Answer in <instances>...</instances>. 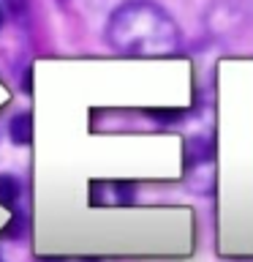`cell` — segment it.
I'll list each match as a JSON object with an SVG mask.
<instances>
[{
  "mask_svg": "<svg viewBox=\"0 0 253 262\" xmlns=\"http://www.w3.org/2000/svg\"><path fill=\"white\" fill-rule=\"evenodd\" d=\"M106 44L122 55L158 57L171 55L183 44L177 22L153 0H128L106 22Z\"/></svg>",
  "mask_w": 253,
  "mask_h": 262,
  "instance_id": "cell-1",
  "label": "cell"
},
{
  "mask_svg": "<svg viewBox=\"0 0 253 262\" xmlns=\"http://www.w3.org/2000/svg\"><path fill=\"white\" fill-rule=\"evenodd\" d=\"M8 137L14 145H30L33 139V115L30 112H16L8 123Z\"/></svg>",
  "mask_w": 253,
  "mask_h": 262,
  "instance_id": "cell-2",
  "label": "cell"
},
{
  "mask_svg": "<svg viewBox=\"0 0 253 262\" xmlns=\"http://www.w3.org/2000/svg\"><path fill=\"white\" fill-rule=\"evenodd\" d=\"M22 196V183L11 172H0V205L3 208H14Z\"/></svg>",
  "mask_w": 253,
  "mask_h": 262,
  "instance_id": "cell-3",
  "label": "cell"
},
{
  "mask_svg": "<svg viewBox=\"0 0 253 262\" xmlns=\"http://www.w3.org/2000/svg\"><path fill=\"white\" fill-rule=\"evenodd\" d=\"M150 118H153V120H158V123H174V120H180V118H183V112H171V110H155V112H150Z\"/></svg>",
  "mask_w": 253,
  "mask_h": 262,
  "instance_id": "cell-4",
  "label": "cell"
},
{
  "mask_svg": "<svg viewBox=\"0 0 253 262\" xmlns=\"http://www.w3.org/2000/svg\"><path fill=\"white\" fill-rule=\"evenodd\" d=\"M3 25H6V11H3V6H0V30H3Z\"/></svg>",
  "mask_w": 253,
  "mask_h": 262,
  "instance_id": "cell-5",
  "label": "cell"
},
{
  "mask_svg": "<svg viewBox=\"0 0 253 262\" xmlns=\"http://www.w3.org/2000/svg\"><path fill=\"white\" fill-rule=\"evenodd\" d=\"M49 262H57V259H49Z\"/></svg>",
  "mask_w": 253,
  "mask_h": 262,
  "instance_id": "cell-6",
  "label": "cell"
},
{
  "mask_svg": "<svg viewBox=\"0 0 253 262\" xmlns=\"http://www.w3.org/2000/svg\"><path fill=\"white\" fill-rule=\"evenodd\" d=\"M90 262H95V259H90Z\"/></svg>",
  "mask_w": 253,
  "mask_h": 262,
  "instance_id": "cell-7",
  "label": "cell"
},
{
  "mask_svg": "<svg viewBox=\"0 0 253 262\" xmlns=\"http://www.w3.org/2000/svg\"><path fill=\"white\" fill-rule=\"evenodd\" d=\"M0 262H3V259H0Z\"/></svg>",
  "mask_w": 253,
  "mask_h": 262,
  "instance_id": "cell-8",
  "label": "cell"
}]
</instances>
